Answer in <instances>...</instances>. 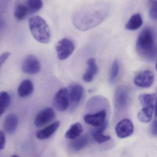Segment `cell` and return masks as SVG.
<instances>
[{
  "label": "cell",
  "instance_id": "22",
  "mask_svg": "<svg viewBox=\"0 0 157 157\" xmlns=\"http://www.w3.org/2000/svg\"><path fill=\"white\" fill-rule=\"evenodd\" d=\"M29 13V9L25 2L23 3H19L17 4L15 8L14 12V15L15 18L18 21L23 20Z\"/></svg>",
  "mask_w": 157,
  "mask_h": 157
},
{
  "label": "cell",
  "instance_id": "7",
  "mask_svg": "<svg viewBox=\"0 0 157 157\" xmlns=\"http://www.w3.org/2000/svg\"><path fill=\"white\" fill-rule=\"evenodd\" d=\"M129 101V93L128 89L125 86L118 87L115 93L114 103L116 108L124 109Z\"/></svg>",
  "mask_w": 157,
  "mask_h": 157
},
{
  "label": "cell",
  "instance_id": "33",
  "mask_svg": "<svg viewBox=\"0 0 157 157\" xmlns=\"http://www.w3.org/2000/svg\"><path fill=\"white\" fill-rule=\"evenodd\" d=\"M11 157H20L19 156H18V155H13V156H12Z\"/></svg>",
  "mask_w": 157,
  "mask_h": 157
},
{
  "label": "cell",
  "instance_id": "32",
  "mask_svg": "<svg viewBox=\"0 0 157 157\" xmlns=\"http://www.w3.org/2000/svg\"><path fill=\"white\" fill-rule=\"evenodd\" d=\"M5 25H6V22L5 20L0 15V30L4 29Z\"/></svg>",
  "mask_w": 157,
  "mask_h": 157
},
{
  "label": "cell",
  "instance_id": "30",
  "mask_svg": "<svg viewBox=\"0 0 157 157\" xmlns=\"http://www.w3.org/2000/svg\"><path fill=\"white\" fill-rule=\"evenodd\" d=\"M10 54L9 52H5L3 54L0 55V68L4 64L5 61L7 60L9 57L10 56Z\"/></svg>",
  "mask_w": 157,
  "mask_h": 157
},
{
  "label": "cell",
  "instance_id": "14",
  "mask_svg": "<svg viewBox=\"0 0 157 157\" xmlns=\"http://www.w3.org/2000/svg\"><path fill=\"white\" fill-rule=\"evenodd\" d=\"M60 126V122L56 121L48 126L37 131L36 133V137L40 140H45L50 138L56 131Z\"/></svg>",
  "mask_w": 157,
  "mask_h": 157
},
{
  "label": "cell",
  "instance_id": "11",
  "mask_svg": "<svg viewBox=\"0 0 157 157\" xmlns=\"http://www.w3.org/2000/svg\"><path fill=\"white\" fill-rule=\"evenodd\" d=\"M154 81V75L151 71L145 70L136 76L134 80L135 85L141 88L150 87Z\"/></svg>",
  "mask_w": 157,
  "mask_h": 157
},
{
  "label": "cell",
  "instance_id": "16",
  "mask_svg": "<svg viewBox=\"0 0 157 157\" xmlns=\"http://www.w3.org/2000/svg\"><path fill=\"white\" fill-rule=\"evenodd\" d=\"M107 125V123L105 122L103 125L99 127H97V128H95L92 131V136L94 139L99 144L106 142L111 139V137L110 136H105L103 134Z\"/></svg>",
  "mask_w": 157,
  "mask_h": 157
},
{
  "label": "cell",
  "instance_id": "12",
  "mask_svg": "<svg viewBox=\"0 0 157 157\" xmlns=\"http://www.w3.org/2000/svg\"><path fill=\"white\" fill-rule=\"evenodd\" d=\"M106 111L103 109L95 113L88 114L84 116L85 123L95 127H99L105 123Z\"/></svg>",
  "mask_w": 157,
  "mask_h": 157
},
{
  "label": "cell",
  "instance_id": "19",
  "mask_svg": "<svg viewBox=\"0 0 157 157\" xmlns=\"http://www.w3.org/2000/svg\"><path fill=\"white\" fill-rule=\"evenodd\" d=\"M143 24V20L141 15L136 13L130 17L129 21L125 25L127 30L129 31H135L139 29Z\"/></svg>",
  "mask_w": 157,
  "mask_h": 157
},
{
  "label": "cell",
  "instance_id": "3",
  "mask_svg": "<svg viewBox=\"0 0 157 157\" xmlns=\"http://www.w3.org/2000/svg\"><path fill=\"white\" fill-rule=\"evenodd\" d=\"M30 32L37 42L48 44L51 39V33L47 23L42 17L34 16L29 21Z\"/></svg>",
  "mask_w": 157,
  "mask_h": 157
},
{
  "label": "cell",
  "instance_id": "21",
  "mask_svg": "<svg viewBox=\"0 0 157 157\" xmlns=\"http://www.w3.org/2000/svg\"><path fill=\"white\" fill-rule=\"evenodd\" d=\"M89 140L88 135H83L80 137L73 140L71 143V147L75 151H79L87 146Z\"/></svg>",
  "mask_w": 157,
  "mask_h": 157
},
{
  "label": "cell",
  "instance_id": "1",
  "mask_svg": "<svg viewBox=\"0 0 157 157\" xmlns=\"http://www.w3.org/2000/svg\"><path fill=\"white\" fill-rule=\"evenodd\" d=\"M110 7L105 2H94L82 6L72 14L73 25L82 32L101 24L108 16Z\"/></svg>",
  "mask_w": 157,
  "mask_h": 157
},
{
  "label": "cell",
  "instance_id": "10",
  "mask_svg": "<svg viewBox=\"0 0 157 157\" xmlns=\"http://www.w3.org/2000/svg\"><path fill=\"white\" fill-rule=\"evenodd\" d=\"M55 116L54 110L50 107H47L41 110L36 115L34 120L36 126L40 127L51 122Z\"/></svg>",
  "mask_w": 157,
  "mask_h": 157
},
{
  "label": "cell",
  "instance_id": "2",
  "mask_svg": "<svg viewBox=\"0 0 157 157\" xmlns=\"http://www.w3.org/2000/svg\"><path fill=\"white\" fill-rule=\"evenodd\" d=\"M139 56L146 61L153 62L157 56L156 35L151 27H145L139 35L136 44Z\"/></svg>",
  "mask_w": 157,
  "mask_h": 157
},
{
  "label": "cell",
  "instance_id": "24",
  "mask_svg": "<svg viewBox=\"0 0 157 157\" xmlns=\"http://www.w3.org/2000/svg\"><path fill=\"white\" fill-rule=\"evenodd\" d=\"M139 100L143 107L156 105L155 94H142L139 96Z\"/></svg>",
  "mask_w": 157,
  "mask_h": 157
},
{
  "label": "cell",
  "instance_id": "9",
  "mask_svg": "<svg viewBox=\"0 0 157 157\" xmlns=\"http://www.w3.org/2000/svg\"><path fill=\"white\" fill-rule=\"evenodd\" d=\"M134 128L132 122L129 119H123L116 126L117 135L120 138H125L130 136L134 132Z\"/></svg>",
  "mask_w": 157,
  "mask_h": 157
},
{
  "label": "cell",
  "instance_id": "15",
  "mask_svg": "<svg viewBox=\"0 0 157 157\" xmlns=\"http://www.w3.org/2000/svg\"><path fill=\"white\" fill-rule=\"evenodd\" d=\"M18 118L15 114L11 113L7 116L4 121V128L9 134H13L16 132L18 128Z\"/></svg>",
  "mask_w": 157,
  "mask_h": 157
},
{
  "label": "cell",
  "instance_id": "29",
  "mask_svg": "<svg viewBox=\"0 0 157 157\" xmlns=\"http://www.w3.org/2000/svg\"><path fill=\"white\" fill-rule=\"evenodd\" d=\"M8 6V2L7 1H0V15L6 11Z\"/></svg>",
  "mask_w": 157,
  "mask_h": 157
},
{
  "label": "cell",
  "instance_id": "26",
  "mask_svg": "<svg viewBox=\"0 0 157 157\" xmlns=\"http://www.w3.org/2000/svg\"><path fill=\"white\" fill-rule=\"evenodd\" d=\"M119 71V62L117 59L114 60L111 67L109 77V82L111 84H114L117 76Z\"/></svg>",
  "mask_w": 157,
  "mask_h": 157
},
{
  "label": "cell",
  "instance_id": "31",
  "mask_svg": "<svg viewBox=\"0 0 157 157\" xmlns=\"http://www.w3.org/2000/svg\"><path fill=\"white\" fill-rule=\"evenodd\" d=\"M151 132L152 135L157 136V119L155 118L153 120L151 125Z\"/></svg>",
  "mask_w": 157,
  "mask_h": 157
},
{
  "label": "cell",
  "instance_id": "4",
  "mask_svg": "<svg viewBox=\"0 0 157 157\" xmlns=\"http://www.w3.org/2000/svg\"><path fill=\"white\" fill-rule=\"evenodd\" d=\"M75 48L74 43L71 39L64 38L60 40L56 46L59 59L60 60L67 59L74 52Z\"/></svg>",
  "mask_w": 157,
  "mask_h": 157
},
{
  "label": "cell",
  "instance_id": "6",
  "mask_svg": "<svg viewBox=\"0 0 157 157\" xmlns=\"http://www.w3.org/2000/svg\"><path fill=\"white\" fill-rule=\"evenodd\" d=\"M54 106L60 112H65L70 106L67 88L60 89L55 94L53 100Z\"/></svg>",
  "mask_w": 157,
  "mask_h": 157
},
{
  "label": "cell",
  "instance_id": "23",
  "mask_svg": "<svg viewBox=\"0 0 157 157\" xmlns=\"http://www.w3.org/2000/svg\"><path fill=\"white\" fill-rule=\"evenodd\" d=\"M11 103V96L6 91L0 92V117L2 115Z\"/></svg>",
  "mask_w": 157,
  "mask_h": 157
},
{
  "label": "cell",
  "instance_id": "18",
  "mask_svg": "<svg viewBox=\"0 0 157 157\" xmlns=\"http://www.w3.org/2000/svg\"><path fill=\"white\" fill-rule=\"evenodd\" d=\"M156 105L145 106L140 111L138 118L140 122L144 123H149L151 120L153 113L155 111Z\"/></svg>",
  "mask_w": 157,
  "mask_h": 157
},
{
  "label": "cell",
  "instance_id": "25",
  "mask_svg": "<svg viewBox=\"0 0 157 157\" xmlns=\"http://www.w3.org/2000/svg\"><path fill=\"white\" fill-rule=\"evenodd\" d=\"M29 9V13L33 14L40 10L43 6V2L41 0H28L25 2Z\"/></svg>",
  "mask_w": 157,
  "mask_h": 157
},
{
  "label": "cell",
  "instance_id": "13",
  "mask_svg": "<svg viewBox=\"0 0 157 157\" xmlns=\"http://www.w3.org/2000/svg\"><path fill=\"white\" fill-rule=\"evenodd\" d=\"M87 70L82 76V80L85 82H90L93 80L98 71V67L96 60L93 58L88 59L87 62Z\"/></svg>",
  "mask_w": 157,
  "mask_h": 157
},
{
  "label": "cell",
  "instance_id": "17",
  "mask_svg": "<svg viewBox=\"0 0 157 157\" xmlns=\"http://www.w3.org/2000/svg\"><path fill=\"white\" fill-rule=\"evenodd\" d=\"M33 91L34 85L33 82L29 79L24 80L20 83L18 87V95L20 97L24 98L31 95Z\"/></svg>",
  "mask_w": 157,
  "mask_h": 157
},
{
  "label": "cell",
  "instance_id": "27",
  "mask_svg": "<svg viewBox=\"0 0 157 157\" xmlns=\"http://www.w3.org/2000/svg\"><path fill=\"white\" fill-rule=\"evenodd\" d=\"M157 1H149V16L152 21H157Z\"/></svg>",
  "mask_w": 157,
  "mask_h": 157
},
{
  "label": "cell",
  "instance_id": "28",
  "mask_svg": "<svg viewBox=\"0 0 157 157\" xmlns=\"http://www.w3.org/2000/svg\"><path fill=\"white\" fill-rule=\"evenodd\" d=\"M6 143V136L4 132L0 130V150L4 148Z\"/></svg>",
  "mask_w": 157,
  "mask_h": 157
},
{
  "label": "cell",
  "instance_id": "20",
  "mask_svg": "<svg viewBox=\"0 0 157 157\" xmlns=\"http://www.w3.org/2000/svg\"><path fill=\"white\" fill-rule=\"evenodd\" d=\"M83 131L82 125L80 123H76L72 124L65 134L66 138L74 140L78 137Z\"/></svg>",
  "mask_w": 157,
  "mask_h": 157
},
{
  "label": "cell",
  "instance_id": "5",
  "mask_svg": "<svg viewBox=\"0 0 157 157\" xmlns=\"http://www.w3.org/2000/svg\"><path fill=\"white\" fill-rule=\"evenodd\" d=\"M67 89L70 105L71 110L76 109L81 101L84 93L83 87L76 83L70 84Z\"/></svg>",
  "mask_w": 157,
  "mask_h": 157
},
{
  "label": "cell",
  "instance_id": "8",
  "mask_svg": "<svg viewBox=\"0 0 157 157\" xmlns=\"http://www.w3.org/2000/svg\"><path fill=\"white\" fill-rule=\"evenodd\" d=\"M21 68L22 71L26 74H36L40 70V62L36 57L29 55L23 61Z\"/></svg>",
  "mask_w": 157,
  "mask_h": 157
}]
</instances>
